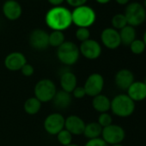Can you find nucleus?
<instances>
[{
  "instance_id": "1",
  "label": "nucleus",
  "mask_w": 146,
  "mask_h": 146,
  "mask_svg": "<svg viewBox=\"0 0 146 146\" xmlns=\"http://www.w3.org/2000/svg\"><path fill=\"white\" fill-rule=\"evenodd\" d=\"M45 23L52 31H64L72 24L71 11L64 6L52 7L45 16Z\"/></svg>"
},
{
  "instance_id": "2",
  "label": "nucleus",
  "mask_w": 146,
  "mask_h": 146,
  "mask_svg": "<svg viewBox=\"0 0 146 146\" xmlns=\"http://www.w3.org/2000/svg\"><path fill=\"white\" fill-rule=\"evenodd\" d=\"M135 103L126 94H119L111 100L110 110L115 116L127 118L134 113Z\"/></svg>"
},
{
  "instance_id": "3",
  "label": "nucleus",
  "mask_w": 146,
  "mask_h": 146,
  "mask_svg": "<svg viewBox=\"0 0 146 146\" xmlns=\"http://www.w3.org/2000/svg\"><path fill=\"white\" fill-rule=\"evenodd\" d=\"M72 24H75L78 28H90L96 20V13L93 8L88 5H83L74 8L71 11Z\"/></svg>"
},
{
  "instance_id": "4",
  "label": "nucleus",
  "mask_w": 146,
  "mask_h": 146,
  "mask_svg": "<svg viewBox=\"0 0 146 146\" xmlns=\"http://www.w3.org/2000/svg\"><path fill=\"white\" fill-rule=\"evenodd\" d=\"M56 55L60 63L70 66L75 64L80 58L79 47L73 41L65 40L57 48Z\"/></svg>"
},
{
  "instance_id": "5",
  "label": "nucleus",
  "mask_w": 146,
  "mask_h": 146,
  "mask_svg": "<svg viewBox=\"0 0 146 146\" xmlns=\"http://www.w3.org/2000/svg\"><path fill=\"white\" fill-rule=\"evenodd\" d=\"M57 92V87L54 82L48 78H43L38 81L34 88L35 97L41 103L52 102Z\"/></svg>"
},
{
  "instance_id": "6",
  "label": "nucleus",
  "mask_w": 146,
  "mask_h": 146,
  "mask_svg": "<svg viewBox=\"0 0 146 146\" xmlns=\"http://www.w3.org/2000/svg\"><path fill=\"white\" fill-rule=\"evenodd\" d=\"M127 24L136 28L140 26L146 20V10L138 2L130 3L126 5L124 13Z\"/></svg>"
},
{
  "instance_id": "7",
  "label": "nucleus",
  "mask_w": 146,
  "mask_h": 146,
  "mask_svg": "<svg viewBox=\"0 0 146 146\" xmlns=\"http://www.w3.org/2000/svg\"><path fill=\"white\" fill-rule=\"evenodd\" d=\"M101 137L109 145L119 144L125 138V131L124 128L116 124H111L110 125L102 128Z\"/></svg>"
},
{
  "instance_id": "8",
  "label": "nucleus",
  "mask_w": 146,
  "mask_h": 146,
  "mask_svg": "<svg viewBox=\"0 0 146 146\" xmlns=\"http://www.w3.org/2000/svg\"><path fill=\"white\" fill-rule=\"evenodd\" d=\"M104 84H105V81L103 76L100 74V73L95 72L90 74L87 78L84 85L83 87L85 90L86 96L93 98L102 94L104 88Z\"/></svg>"
},
{
  "instance_id": "9",
  "label": "nucleus",
  "mask_w": 146,
  "mask_h": 146,
  "mask_svg": "<svg viewBox=\"0 0 146 146\" xmlns=\"http://www.w3.org/2000/svg\"><path fill=\"white\" fill-rule=\"evenodd\" d=\"M64 117L60 113H52L48 114L44 120L43 126L46 133L56 136L64 128Z\"/></svg>"
},
{
  "instance_id": "10",
  "label": "nucleus",
  "mask_w": 146,
  "mask_h": 146,
  "mask_svg": "<svg viewBox=\"0 0 146 146\" xmlns=\"http://www.w3.org/2000/svg\"><path fill=\"white\" fill-rule=\"evenodd\" d=\"M78 47L80 55L90 60L97 59L101 56L102 52L101 44L97 40L93 39H89L84 42H81Z\"/></svg>"
},
{
  "instance_id": "11",
  "label": "nucleus",
  "mask_w": 146,
  "mask_h": 146,
  "mask_svg": "<svg viewBox=\"0 0 146 146\" xmlns=\"http://www.w3.org/2000/svg\"><path fill=\"white\" fill-rule=\"evenodd\" d=\"M49 34L41 29H34L29 37V42L32 48L37 51L46 50L49 46Z\"/></svg>"
},
{
  "instance_id": "12",
  "label": "nucleus",
  "mask_w": 146,
  "mask_h": 146,
  "mask_svg": "<svg viewBox=\"0 0 146 146\" xmlns=\"http://www.w3.org/2000/svg\"><path fill=\"white\" fill-rule=\"evenodd\" d=\"M101 41L105 47L110 50H115L121 45L119 33L113 28H106L102 31Z\"/></svg>"
},
{
  "instance_id": "13",
  "label": "nucleus",
  "mask_w": 146,
  "mask_h": 146,
  "mask_svg": "<svg viewBox=\"0 0 146 146\" xmlns=\"http://www.w3.org/2000/svg\"><path fill=\"white\" fill-rule=\"evenodd\" d=\"M26 56L21 52H12L9 53L4 61L5 68L10 71H18L27 64Z\"/></svg>"
},
{
  "instance_id": "14",
  "label": "nucleus",
  "mask_w": 146,
  "mask_h": 146,
  "mask_svg": "<svg viewBox=\"0 0 146 146\" xmlns=\"http://www.w3.org/2000/svg\"><path fill=\"white\" fill-rule=\"evenodd\" d=\"M86 123L84 120L75 114L69 115L64 119V129L72 135H83Z\"/></svg>"
},
{
  "instance_id": "15",
  "label": "nucleus",
  "mask_w": 146,
  "mask_h": 146,
  "mask_svg": "<svg viewBox=\"0 0 146 146\" xmlns=\"http://www.w3.org/2000/svg\"><path fill=\"white\" fill-rule=\"evenodd\" d=\"M2 11L6 19L16 21L21 17L23 14V7L17 0H6L3 5Z\"/></svg>"
},
{
  "instance_id": "16",
  "label": "nucleus",
  "mask_w": 146,
  "mask_h": 146,
  "mask_svg": "<svg viewBox=\"0 0 146 146\" xmlns=\"http://www.w3.org/2000/svg\"><path fill=\"white\" fill-rule=\"evenodd\" d=\"M134 81L135 79L133 73L128 69L119 70L114 76L115 85L121 90H127Z\"/></svg>"
},
{
  "instance_id": "17",
  "label": "nucleus",
  "mask_w": 146,
  "mask_h": 146,
  "mask_svg": "<svg viewBox=\"0 0 146 146\" xmlns=\"http://www.w3.org/2000/svg\"><path fill=\"white\" fill-rule=\"evenodd\" d=\"M126 91V95L134 102H142L146 99V85L142 81H134Z\"/></svg>"
},
{
  "instance_id": "18",
  "label": "nucleus",
  "mask_w": 146,
  "mask_h": 146,
  "mask_svg": "<svg viewBox=\"0 0 146 146\" xmlns=\"http://www.w3.org/2000/svg\"><path fill=\"white\" fill-rule=\"evenodd\" d=\"M59 84L62 90L71 94V92L78 86L77 76L72 71L66 70L61 74L59 78Z\"/></svg>"
},
{
  "instance_id": "19",
  "label": "nucleus",
  "mask_w": 146,
  "mask_h": 146,
  "mask_svg": "<svg viewBox=\"0 0 146 146\" xmlns=\"http://www.w3.org/2000/svg\"><path fill=\"white\" fill-rule=\"evenodd\" d=\"M53 106L58 110H64L70 107L72 102V96L71 94L64 91L62 90H57L53 99H52Z\"/></svg>"
},
{
  "instance_id": "20",
  "label": "nucleus",
  "mask_w": 146,
  "mask_h": 146,
  "mask_svg": "<svg viewBox=\"0 0 146 146\" xmlns=\"http://www.w3.org/2000/svg\"><path fill=\"white\" fill-rule=\"evenodd\" d=\"M92 107L99 113H108L111 108V100L105 95L100 94L92 99Z\"/></svg>"
},
{
  "instance_id": "21",
  "label": "nucleus",
  "mask_w": 146,
  "mask_h": 146,
  "mask_svg": "<svg viewBox=\"0 0 146 146\" xmlns=\"http://www.w3.org/2000/svg\"><path fill=\"white\" fill-rule=\"evenodd\" d=\"M119 33L121 44H123L125 46H130L131 43L134 40H136V36H137L136 29H135V28H133L130 25H126L125 28L120 29L119 31Z\"/></svg>"
},
{
  "instance_id": "22",
  "label": "nucleus",
  "mask_w": 146,
  "mask_h": 146,
  "mask_svg": "<svg viewBox=\"0 0 146 146\" xmlns=\"http://www.w3.org/2000/svg\"><path fill=\"white\" fill-rule=\"evenodd\" d=\"M102 131V127L97 122H90L85 125L83 135L85 137H87L88 140H90V139L101 137Z\"/></svg>"
},
{
  "instance_id": "23",
  "label": "nucleus",
  "mask_w": 146,
  "mask_h": 146,
  "mask_svg": "<svg viewBox=\"0 0 146 146\" xmlns=\"http://www.w3.org/2000/svg\"><path fill=\"white\" fill-rule=\"evenodd\" d=\"M41 106L42 103L36 97L32 96L25 101L23 104V108L26 113L29 115H35L40 111Z\"/></svg>"
},
{
  "instance_id": "24",
  "label": "nucleus",
  "mask_w": 146,
  "mask_h": 146,
  "mask_svg": "<svg viewBox=\"0 0 146 146\" xmlns=\"http://www.w3.org/2000/svg\"><path fill=\"white\" fill-rule=\"evenodd\" d=\"M49 46L58 48L65 41V36L64 32L53 30L49 34Z\"/></svg>"
},
{
  "instance_id": "25",
  "label": "nucleus",
  "mask_w": 146,
  "mask_h": 146,
  "mask_svg": "<svg viewBox=\"0 0 146 146\" xmlns=\"http://www.w3.org/2000/svg\"><path fill=\"white\" fill-rule=\"evenodd\" d=\"M111 24H112V28L118 31H119L120 29L125 28L126 25H128L125 15L121 14V13L116 14L112 17Z\"/></svg>"
},
{
  "instance_id": "26",
  "label": "nucleus",
  "mask_w": 146,
  "mask_h": 146,
  "mask_svg": "<svg viewBox=\"0 0 146 146\" xmlns=\"http://www.w3.org/2000/svg\"><path fill=\"white\" fill-rule=\"evenodd\" d=\"M72 134H70L67 130H65L64 128L59 131L57 135H56V137H57V140L58 142L63 145V146H67L69 144H70L72 143Z\"/></svg>"
},
{
  "instance_id": "27",
  "label": "nucleus",
  "mask_w": 146,
  "mask_h": 146,
  "mask_svg": "<svg viewBox=\"0 0 146 146\" xmlns=\"http://www.w3.org/2000/svg\"><path fill=\"white\" fill-rule=\"evenodd\" d=\"M130 46V50L131 52L135 54V55H139V54H142L145 49H146V46L145 44L143 43V40H140V39H136L134 40L131 45L129 46Z\"/></svg>"
},
{
  "instance_id": "28",
  "label": "nucleus",
  "mask_w": 146,
  "mask_h": 146,
  "mask_svg": "<svg viewBox=\"0 0 146 146\" xmlns=\"http://www.w3.org/2000/svg\"><path fill=\"white\" fill-rule=\"evenodd\" d=\"M75 36L78 40L84 42L90 39V31L88 28H78L75 33Z\"/></svg>"
},
{
  "instance_id": "29",
  "label": "nucleus",
  "mask_w": 146,
  "mask_h": 146,
  "mask_svg": "<svg viewBox=\"0 0 146 146\" xmlns=\"http://www.w3.org/2000/svg\"><path fill=\"white\" fill-rule=\"evenodd\" d=\"M96 122L102 128H104V127H107V126L110 125L111 124H113V118L110 113H100V115L98 116V119Z\"/></svg>"
},
{
  "instance_id": "30",
  "label": "nucleus",
  "mask_w": 146,
  "mask_h": 146,
  "mask_svg": "<svg viewBox=\"0 0 146 146\" xmlns=\"http://www.w3.org/2000/svg\"><path fill=\"white\" fill-rule=\"evenodd\" d=\"M21 72H22V74L24 77L29 78V77H31V76L34 75V73H35V68H34V66L31 64L27 63L21 69Z\"/></svg>"
},
{
  "instance_id": "31",
  "label": "nucleus",
  "mask_w": 146,
  "mask_h": 146,
  "mask_svg": "<svg viewBox=\"0 0 146 146\" xmlns=\"http://www.w3.org/2000/svg\"><path fill=\"white\" fill-rule=\"evenodd\" d=\"M71 96L76 99H83L86 96V92L83 86H77L71 92Z\"/></svg>"
},
{
  "instance_id": "32",
  "label": "nucleus",
  "mask_w": 146,
  "mask_h": 146,
  "mask_svg": "<svg viewBox=\"0 0 146 146\" xmlns=\"http://www.w3.org/2000/svg\"><path fill=\"white\" fill-rule=\"evenodd\" d=\"M84 146H109L102 137L90 139L84 144Z\"/></svg>"
},
{
  "instance_id": "33",
  "label": "nucleus",
  "mask_w": 146,
  "mask_h": 146,
  "mask_svg": "<svg viewBox=\"0 0 146 146\" xmlns=\"http://www.w3.org/2000/svg\"><path fill=\"white\" fill-rule=\"evenodd\" d=\"M65 2L71 7H80L83 5H85L86 3L88 2V0H65Z\"/></svg>"
},
{
  "instance_id": "34",
  "label": "nucleus",
  "mask_w": 146,
  "mask_h": 146,
  "mask_svg": "<svg viewBox=\"0 0 146 146\" xmlns=\"http://www.w3.org/2000/svg\"><path fill=\"white\" fill-rule=\"evenodd\" d=\"M47 1L52 7H57L62 6V4L65 2V0H47Z\"/></svg>"
},
{
  "instance_id": "35",
  "label": "nucleus",
  "mask_w": 146,
  "mask_h": 146,
  "mask_svg": "<svg viewBox=\"0 0 146 146\" xmlns=\"http://www.w3.org/2000/svg\"><path fill=\"white\" fill-rule=\"evenodd\" d=\"M115 2L119 5H127L130 2V0H115Z\"/></svg>"
},
{
  "instance_id": "36",
  "label": "nucleus",
  "mask_w": 146,
  "mask_h": 146,
  "mask_svg": "<svg viewBox=\"0 0 146 146\" xmlns=\"http://www.w3.org/2000/svg\"><path fill=\"white\" fill-rule=\"evenodd\" d=\"M110 1L111 0H96V2H97L100 5H106V4H108Z\"/></svg>"
},
{
  "instance_id": "37",
  "label": "nucleus",
  "mask_w": 146,
  "mask_h": 146,
  "mask_svg": "<svg viewBox=\"0 0 146 146\" xmlns=\"http://www.w3.org/2000/svg\"><path fill=\"white\" fill-rule=\"evenodd\" d=\"M143 41L146 46V30L144 31V34H143Z\"/></svg>"
},
{
  "instance_id": "38",
  "label": "nucleus",
  "mask_w": 146,
  "mask_h": 146,
  "mask_svg": "<svg viewBox=\"0 0 146 146\" xmlns=\"http://www.w3.org/2000/svg\"><path fill=\"white\" fill-rule=\"evenodd\" d=\"M67 146H80L79 144H77V143H70V144H69V145H67Z\"/></svg>"
},
{
  "instance_id": "39",
  "label": "nucleus",
  "mask_w": 146,
  "mask_h": 146,
  "mask_svg": "<svg viewBox=\"0 0 146 146\" xmlns=\"http://www.w3.org/2000/svg\"><path fill=\"white\" fill-rule=\"evenodd\" d=\"M143 6L144 7V9L146 10V0H143Z\"/></svg>"
},
{
  "instance_id": "40",
  "label": "nucleus",
  "mask_w": 146,
  "mask_h": 146,
  "mask_svg": "<svg viewBox=\"0 0 146 146\" xmlns=\"http://www.w3.org/2000/svg\"><path fill=\"white\" fill-rule=\"evenodd\" d=\"M111 146H124V145H122L121 143H119V144H114V145H111Z\"/></svg>"
},
{
  "instance_id": "41",
  "label": "nucleus",
  "mask_w": 146,
  "mask_h": 146,
  "mask_svg": "<svg viewBox=\"0 0 146 146\" xmlns=\"http://www.w3.org/2000/svg\"><path fill=\"white\" fill-rule=\"evenodd\" d=\"M143 84H144L146 85V77H145V78H144V80H143Z\"/></svg>"
}]
</instances>
